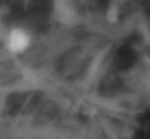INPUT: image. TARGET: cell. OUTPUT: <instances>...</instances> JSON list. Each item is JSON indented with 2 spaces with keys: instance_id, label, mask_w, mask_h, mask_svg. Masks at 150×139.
<instances>
[{
  "instance_id": "6da1fadb",
  "label": "cell",
  "mask_w": 150,
  "mask_h": 139,
  "mask_svg": "<svg viewBox=\"0 0 150 139\" xmlns=\"http://www.w3.org/2000/svg\"><path fill=\"white\" fill-rule=\"evenodd\" d=\"M35 44V37L28 28L24 26H11L4 35V48L9 50V54L13 56H22L26 54Z\"/></svg>"
}]
</instances>
